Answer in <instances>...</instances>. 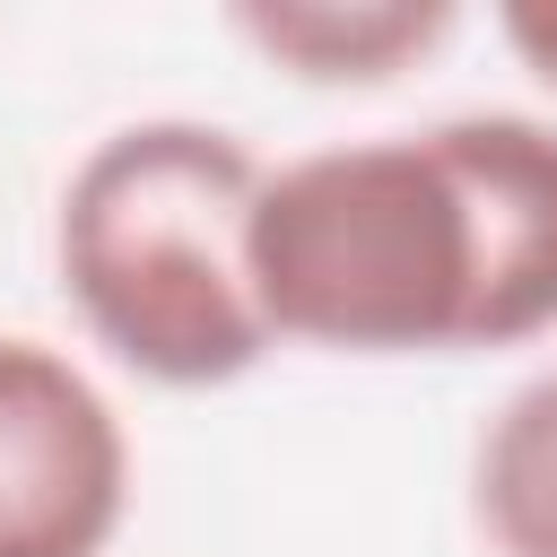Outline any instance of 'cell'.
<instances>
[{
	"label": "cell",
	"mask_w": 557,
	"mask_h": 557,
	"mask_svg": "<svg viewBox=\"0 0 557 557\" xmlns=\"http://www.w3.org/2000/svg\"><path fill=\"white\" fill-rule=\"evenodd\" d=\"M252 296L270 339L461 357L557 331V131L453 113L261 174Z\"/></svg>",
	"instance_id": "1"
},
{
	"label": "cell",
	"mask_w": 557,
	"mask_h": 557,
	"mask_svg": "<svg viewBox=\"0 0 557 557\" xmlns=\"http://www.w3.org/2000/svg\"><path fill=\"white\" fill-rule=\"evenodd\" d=\"M261 165L209 122H131L61 191V287L148 383L200 392L252 374L278 339L252 296Z\"/></svg>",
	"instance_id": "2"
},
{
	"label": "cell",
	"mask_w": 557,
	"mask_h": 557,
	"mask_svg": "<svg viewBox=\"0 0 557 557\" xmlns=\"http://www.w3.org/2000/svg\"><path fill=\"white\" fill-rule=\"evenodd\" d=\"M131 505L113 400L44 339H0V557H104Z\"/></svg>",
	"instance_id": "3"
},
{
	"label": "cell",
	"mask_w": 557,
	"mask_h": 557,
	"mask_svg": "<svg viewBox=\"0 0 557 557\" xmlns=\"http://www.w3.org/2000/svg\"><path fill=\"white\" fill-rule=\"evenodd\" d=\"M235 26L270 61H287L296 78L374 87V78L409 70L453 26V9H409V0H357V9H339V0H278L270 9V0H252V9H235Z\"/></svg>",
	"instance_id": "4"
},
{
	"label": "cell",
	"mask_w": 557,
	"mask_h": 557,
	"mask_svg": "<svg viewBox=\"0 0 557 557\" xmlns=\"http://www.w3.org/2000/svg\"><path fill=\"white\" fill-rule=\"evenodd\" d=\"M470 496L496 557H557V374L522 383L487 418Z\"/></svg>",
	"instance_id": "5"
},
{
	"label": "cell",
	"mask_w": 557,
	"mask_h": 557,
	"mask_svg": "<svg viewBox=\"0 0 557 557\" xmlns=\"http://www.w3.org/2000/svg\"><path fill=\"white\" fill-rule=\"evenodd\" d=\"M505 44L557 87V0H531V9H505Z\"/></svg>",
	"instance_id": "6"
}]
</instances>
